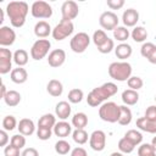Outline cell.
I'll return each instance as SVG.
<instances>
[{"label":"cell","instance_id":"obj_2","mask_svg":"<svg viewBox=\"0 0 156 156\" xmlns=\"http://www.w3.org/2000/svg\"><path fill=\"white\" fill-rule=\"evenodd\" d=\"M28 11L29 6L24 1H11L6 6V13L15 28H21L24 24Z\"/></svg>","mask_w":156,"mask_h":156},{"label":"cell","instance_id":"obj_34","mask_svg":"<svg viewBox=\"0 0 156 156\" xmlns=\"http://www.w3.org/2000/svg\"><path fill=\"white\" fill-rule=\"evenodd\" d=\"M68 101L72 102V104H79L83 98H84V94H83V90L78 89V88H74V89H71L69 93H68Z\"/></svg>","mask_w":156,"mask_h":156},{"label":"cell","instance_id":"obj_22","mask_svg":"<svg viewBox=\"0 0 156 156\" xmlns=\"http://www.w3.org/2000/svg\"><path fill=\"white\" fill-rule=\"evenodd\" d=\"M132 46L128 44V43H121V44H118L116 48H115V54H116V56H117V58H119V60H126V58H128V57H130V55H132Z\"/></svg>","mask_w":156,"mask_h":156},{"label":"cell","instance_id":"obj_8","mask_svg":"<svg viewBox=\"0 0 156 156\" xmlns=\"http://www.w3.org/2000/svg\"><path fill=\"white\" fill-rule=\"evenodd\" d=\"M30 13L35 18H50L52 16V7L46 1H34L30 7Z\"/></svg>","mask_w":156,"mask_h":156},{"label":"cell","instance_id":"obj_30","mask_svg":"<svg viewBox=\"0 0 156 156\" xmlns=\"http://www.w3.org/2000/svg\"><path fill=\"white\" fill-rule=\"evenodd\" d=\"M13 62L18 67H23L28 63V52L23 49H18L13 52Z\"/></svg>","mask_w":156,"mask_h":156},{"label":"cell","instance_id":"obj_3","mask_svg":"<svg viewBox=\"0 0 156 156\" xmlns=\"http://www.w3.org/2000/svg\"><path fill=\"white\" fill-rule=\"evenodd\" d=\"M108 74L117 82H126L132 77V66L126 61L112 62L108 66Z\"/></svg>","mask_w":156,"mask_h":156},{"label":"cell","instance_id":"obj_7","mask_svg":"<svg viewBox=\"0 0 156 156\" xmlns=\"http://www.w3.org/2000/svg\"><path fill=\"white\" fill-rule=\"evenodd\" d=\"M50 48H51V43L48 39H38L37 41H34V44L30 48L32 58L35 60V61H39V60L44 58L49 54Z\"/></svg>","mask_w":156,"mask_h":156},{"label":"cell","instance_id":"obj_36","mask_svg":"<svg viewBox=\"0 0 156 156\" xmlns=\"http://www.w3.org/2000/svg\"><path fill=\"white\" fill-rule=\"evenodd\" d=\"M107 39H108V37H107V34L105 33V30H102V29H98V30H95L94 34H93V41H94V44L96 45V48L101 46Z\"/></svg>","mask_w":156,"mask_h":156},{"label":"cell","instance_id":"obj_54","mask_svg":"<svg viewBox=\"0 0 156 156\" xmlns=\"http://www.w3.org/2000/svg\"><path fill=\"white\" fill-rule=\"evenodd\" d=\"M2 21H4V12H2V10L0 9V23H2Z\"/></svg>","mask_w":156,"mask_h":156},{"label":"cell","instance_id":"obj_47","mask_svg":"<svg viewBox=\"0 0 156 156\" xmlns=\"http://www.w3.org/2000/svg\"><path fill=\"white\" fill-rule=\"evenodd\" d=\"M106 4L111 10H119L124 5V0H107Z\"/></svg>","mask_w":156,"mask_h":156},{"label":"cell","instance_id":"obj_16","mask_svg":"<svg viewBox=\"0 0 156 156\" xmlns=\"http://www.w3.org/2000/svg\"><path fill=\"white\" fill-rule=\"evenodd\" d=\"M17 129H18L20 134H22L24 136H29V135H32L34 133L35 126H34V122L32 119H29V118H22L18 122Z\"/></svg>","mask_w":156,"mask_h":156},{"label":"cell","instance_id":"obj_5","mask_svg":"<svg viewBox=\"0 0 156 156\" xmlns=\"http://www.w3.org/2000/svg\"><path fill=\"white\" fill-rule=\"evenodd\" d=\"M74 30V26L72 23V21H67V20H61L58 24L55 26V28L52 29V38L57 41H61L63 39H66L67 37H69Z\"/></svg>","mask_w":156,"mask_h":156},{"label":"cell","instance_id":"obj_51","mask_svg":"<svg viewBox=\"0 0 156 156\" xmlns=\"http://www.w3.org/2000/svg\"><path fill=\"white\" fill-rule=\"evenodd\" d=\"M150 63H154V65H156V48L152 50V52L149 55V57L146 58Z\"/></svg>","mask_w":156,"mask_h":156},{"label":"cell","instance_id":"obj_4","mask_svg":"<svg viewBox=\"0 0 156 156\" xmlns=\"http://www.w3.org/2000/svg\"><path fill=\"white\" fill-rule=\"evenodd\" d=\"M119 106L113 101H106L99 107V117L108 123H116L119 119Z\"/></svg>","mask_w":156,"mask_h":156},{"label":"cell","instance_id":"obj_1","mask_svg":"<svg viewBox=\"0 0 156 156\" xmlns=\"http://www.w3.org/2000/svg\"><path fill=\"white\" fill-rule=\"evenodd\" d=\"M118 88L115 83L112 82H107V83H104L100 87H96L94 88L89 94H88V98H87V102L89 106L91 107H98V106H101L104 101H106L108 98L113 96L116 93H117Z\"/></svg>","mask_w":156,"mask_h":156},{"label":"cell","instance_id":"obj_33","mask_svg":"<svg viewBox=\"0 0 156 156\" xmlns=\"http://www.w3.org/2000/svg\"><path fill=\"white\" fill-rule=\"evenodd\" d=\"M88 138H89V135H88V133H87L84 129H76V130H73V133H72V139H73V141L77 143V144H79V145L85 144V143L88 141Z\"/></svg>","mask_w":156,"mask_h":156},{"label":"cell","instance_id":"obj_17","mask_svg":"<svg viewBox=\"0 0 156 156\" xmlns=\"http://www.w3.org/2000/svg\"><path fill=\"white\" fill-rule=\"evenodd\" d=\"M51 33H52V29H51L50 24L46 21H39L38 23H35V26H34L35 37H38L40 39H44V38L49 37Z\"/></svg>","mask_w":156,"mask_h":156},{"label":"cell","instance_id":"obj_41","mask_svg":"<svg viewBox=\"0 0 156 156\" xmlns=\"http://www.w3.org/2000/svg\"><path fill=\"white\" fill-rule=\"evenodd\" d=\"M10 144L21 150V149L26 145V138H24V135H22V134H15V135H12Z\"/></svg>","mask_w":156,"mask_h":156},{"label":"cell","instance_id":"obj_39","mask_svg":"<svg viewBox=\"0 0 156 156\" xmlns=\"http://www.w3.org/2000/svg\"><path fill=\"white\" fill-rule=\"evenodd\" d=\"M18 123L16 121V118L12 116V115H9V116H5L4 119H2V128L5 130H13L15 128H17Z\"/></svg>","mask_w":156,"mask_h":156},{"label":"cell","instance_id":"obj_29","mask_svg":"<svg viewBox=\"0 0 156 156\" xmlns=\"http://www.w3.org/2000/svg\"><path fill=\"white\" fill-rule=\"evenodd\" d=\"M130 35H132V39H133L134 41H136V43H143V41H145L146 38H147V30H146L144 27H141V26H136V27H134V29L132 30Z\"/></svg>","mask_w":156,"mask_h":156},{"label":"cell","instance_id":"obj_18","mask_svg":"<svg viewBox=\"0 0 156 156\" xmlns=\"http://www.w3.org/2000/svg\"><path fill=\"white\" fill-rule=\"evenodd\" d=\"M72 133V126L66 122V121H61V122H57L54 127V134L58 138H66L68 136L69 134Z\"/></svg>","mask_w":156,"mask_h":156},{"label":"cell","instance_id":"obj_12","mask_svg":"<svg viewBox=\"0 0 156 156\" xmlns=\"http://www.w3.org/2000/svg\"><path fill=\"white\" fill-rule=\"evenodd\" d=\"M12 58L13 55L12 52L6 49V48H1L0 49V73L1 74H6L10 71H12Z\"/></svg>","mask_w":156,"mask_h":156},{"label":"cell","instance_id":"obj_24","mask_svg":"<svg viewBox=\"0 0 156 156\" xmlns=\"http://www.w3.org/2000/svg\"><path fill=\"white\" fill-rule=\"evenodd\" d=\"M46 91H48L51 96L57 98V96H60V95L62 94V91H63V85H62V83H61L60 80H57V79H51V80H49V83H48V85H46Z\"/></svg>","mask_w":156,"mask_h":156},{"label":"cell","instance_id":"obj_49","mask_svg":"<svg viewBox=\"0 0 156 156\" xmlns=\"http://www.w3.org/2000/svg\"><path fill=\"white\" fill-rule=\"evenodd\" d=\"M71 156H87V151L83 147L77 146L71 151Z\"/></svg>","mask_w":156,"mask_h":156},{"label":"cell","instance_id":"obj_6","mask_svg":"<svg viewBox=\"0 0 156 156\" xmlns=\"http://www.w3.org/2000/svg\"><path fill=\"white\" fill-rule=\"evenodd\" d=\"M90 44V37L85 32H79L73 35V38L69 41V46L73 52L76 54H82L84 52Z\"/></svg>","mask_w":156,"mask_h":156},{"label":"cell","instance_id":"obj_40","mask_svg":"<svg viewBox=\"0 0 156 156\" xmlns=\"http://www.w3.org/2000/svg\"><path fill=\"white\" fill-rule=\"evenodd\" d=\"M138 156H156V151L151 144H141L138 147Z\"/></svg>","mask_w":156,"mask_h":156},{"label":"cell","instance_id":"obj_11","mask_svg":"<svg viewBox=\"0 0 156 156\" xmlns=\"http://www.w3.org/2000/svg\"><path fill=\"white\" fill-rule=\"evenodd\" d=\"M78 13H79V7H78L77 2H74L72 0H67L62 4V6H61L62 20L72 21L78 16Z\"/></svg>","mask_w":156,"mask_h":156},{"label":"cell","instance_id":"obj_52","mask_svg":"<svg viewBox=\"0 0 156 156\" xmlns=\"http://www.w3.org/2000/svg\"><path fill=\"white\" fill-rule=\"evenodd\" d=\"M6 93H7V90H6V87H5V84L2 83L1 84V98L4 99V96L6 95Z\"/></svg>","mask_w":156,"mask_h":156},{"label":"cell","instance_id":"obj_31","mask_svg":"<svg viewBox=\"0 0 156 156\" xmlns=\"http://www.w3.org/2000/svg\"><path fill=\"white\" fill-rule=\"evenodd\" d=\"M124 138L128 139V140H129L132 144H134L135 146L139 145V144H141V141H143V134H141L139 130H136V129H129V130L124 134Z\"/></svg>","mask_w":156,"mask_h":156},{"label":"cell","instance_id":"obj_56","mask_svg":"<svg viewBox=\"0 0 156 156\" xmlns=\"http://www.w3.org/2000/svg\"><path fill=\"white\" fill-rule=\"evenodd\" d=\"M155 101H156V95H155Z\"/></svg>","mask_w":156,"mask_h":156},{"label":"cell","instance_id":"obj_44","mask_svg":"<svg viewBox=\"0 0 156 156\" xmlns=\"http://www.w3.org/2000/svg\"><path fill=\"white\" fill-rule=\"evenodd\" d=\"M51 135H52V130L51 129L38 127V129H37V136H38V139H40V140H48V139L51 138Z\"/></svg>","mask_w":156,"mask_h":156},{"label":"cell","instance_id":"obj_26","mask_svg":"<svg viewBox=\"0 0 156 156\" xmlns=\"http://www.w3.org/2000/svg\"><path fill=\"white\" fill-rule=\"evenodd\" d=\"M55 124H56V117L52 113H45L38 121V127H41V128L51 129L55 127Z\"/></svg>","mask_w":156,"mask_h":156},{"label":"cell","instance_id":"obj_23","mask_svg":"<svg viewBox=\"0 0 156 156\" xmlns=\"http://www.w3.org/2000/svg\"><path fill=\"white\" fill-rule=\"evenodd\" d=\"M122 101H123V104L126 105V106H133V105H135L136 102H138V100H139V94H138V91H135V90H132V89H127V90H124L123 93H122Z\"/></svg>","mask_w":156,"mask_h":156},{"label":"cell","instance_id":"obj_43","mask_svg":"<svg viewBox=\"0 0 156 156\" xmlns=\"http://www.w3.org/2000/svg\"><path fill=\"white\" fill-rule=\"evenodd\" d=\"M113 49H115V43H113V40L110 39V38H108L101 46L98 48L99 52H101V54H108V52H111Z\"/></svg>","mask_w":156,"mask_h":156},{"label":"cell","instance_id":"obj_14","mask_svg":"<svg viewBox=\"0 0 156 156\" xmlns=\"http://www.w3.org/2000/svg\"><path fill=\"white\" fill-rule=\"evenodd\" d=\"M16 40V33L12 28L7 27V26H2L0 28V45L2 48L5 46H10L15 43Z\"/></svg>","mask_w":156,"mask_h":156},{"label":"cell","instance_id":"obj_27","mask_svg":"<svg viewBox=\"0 0 156 156\" xmlns=\"http://www.w3.org/2000/svg\"><path fill=\"white\" fill-rule=\"evenodd\" d=\"M88 124V116L84 112H77L72 117V126L76 127V129H84Z\"/></svg>","mask_w":156,"mask_h":156},{"label":"cell","instance_id":"obj_35","mask_svg":"<svg viewBox=\"0 0 156 156\" xmlns=\"http://www.w3.org/2000/svg\"><path fill=\"white\" fill-rule=\"evenodd\" d=\"M55 151H56L58 155H67V154L71 151V145H69V143L66 141L65 139L57 140L56 144H55Z\"/></svg>","mask_w":156,"mask_h":156},{"label":"cell","instance_id":"obj_25","mask_svg":"<svg viewBox=\"0 0 156 156\" xmlns=\"http://www.w3.org/2000/svg\"><path fill=\"white\" fill-rule=\"evenodd\" d=\"M4 101L7 106L15 107L21 102V94L16 90H7L6 95L4 96Z\"/></svg>","mask_w":156,"mask_h":156},{"label":"cell","instance_id":"obj_48","mask_svg":"<svg viewBox=\"0 0 156 156\" xmlns=\"http://www.w3.org/2000/svg\"><path fill=\"white\" fill-rule=\"evenodd\" d=\"M21 156H39V152L34 147H27V149H24L22 151Z\"/></svg>","mask_w":156,"mask_h":156},{"label":"cell","instance_id":"obj_42","mask_svg":"<svg viewBox=\"0 0 156 156\" xmlns=\"http://www.w3.org/2000/svg\"><path fill=\"white\" fill-rule=\"evenodd\" d=\"M155 48H156V45H155L154 43H150V41L144 43V44L141 45V48H140V54H141V56L145 57V58H147L149 55L152 52V50H154Z\"/></svg>","mask_w":156,"mask_h":156},{"label":"cell","instance_id":"obj_45","mask_svg":"<svg viewBox=\"0 0 156 156\" xmlns=\"http://www.w3.org/2000/svg\"><path fill=\"white\" fill-rule=\"evenodd\" d=\"M4 155L5 156H21V154H20V149H17V147H15L13 145H9V146H6L5 147V150H4Z\"/></svg>","mask_w":156,"mask_h":156},{"label":"cell","instance_id":"obj_32","mask_svg":"<svg viewBox=\"0 0 156 156\" xmlns=\"http://www.w3.org/2000/svg\"><path fill=\"white\" fill-rule=\"evenodd\" d=\"M129 35H130V33L127 29V27H124V26H118L117 28L113 29V38L118 41H122V43L126 41L129 38Z\"/></svg>","mask_w":156,"mask_h":156},{"label":"cell","instance_id":"obj_19","mask_svg":"<svg viewBox=\"0 0 156 156\" xmlns=\"http://www.w3.org/2000/svg\"><path fill=\"white\" fill-rule=\"evenodd\" d=\"M136 127L140 130H144L146 133L156 134V121L146 119L145 117H140L136 119Z\"/></svg>","mask_w":156,"mask_h":156},{"label":"cell","instance_id":"obj_10","mask_svg":"<svg viewBox=\"0 0 156 156\" xmlns=\"http://www.w3.org/2000/svg\"><path fill=\"white\" fill-rule=\"evenodd\" d=\"M89 145L94 151H102L106 146V134L102 130H94L89 136Z\"/></svg>","mask_w":156,"mask_h":156},{"label":"cell","instance_id":"obj_13","mask_svg":"<svg viewBox=\"0 0 156 156\" xmlns=\"http://www.w3.org/2000/svg\"><path fill=\"white\" fill-rule=\"evenodd\" d=\"M65 61H66V52L62 49H55L48 56V63H49V66H51L54 68L62 66L65 63Z\"/></svg>","mask_w":156,"mask_h":156},{"label":"cell","instance_id":"obj_46","mask_svg":"<svg viewBox=\"0 0 156 156\" xmlns=\"http://www.w3.org/2000/svg\"><path fill=\"white\" fill-rule=\"evenodd\" d=\"M146 119H150V121H156V106L155 105H151L146 108L145 111V116H144Z\"/></svg>","mask_w":156,"mask_h":156},{"label":"cell","instance_id":"obj_55","mask_svg":"<svg viewBox=\"0 0 156 156\" xmlns=\"http://www.w3.org/2000/svg\"><path fill=\"white\" fill-rule=\"evenodd\" d=\"M110 156H124L122 152H112Z\"/></svg>","mask_w":156,"mask_h":156},{"label":"cell","instance_id":"obj_37","mask_svg":"<svg viewBox=\"0 0 156 156\" xmlns=\"http://www.w3.org/2000/svg\"><path fill=\"white\" fill-rule=\"evenodd\" d=\"M134 147H135V145L134 144H132L128 139H126L124 136L122 138V139H119V141H118V149H119V151L122 152V154H130L133 150H134Z\"/></svg>","mask_w":156,"mask_h":156},{"label":"cell","instance_id":"obj_15","mask_svg":"<svg viewBox=\"0 0 156 156\" xmlns=\"http://www.w3.org/2000/svg\"><path fill=\"white\" fill-rule=\"evenodd\" d=\"M122 21L126 27H134L139 21V12L134 9H127L122 15Z\"/></svg>","mask_w":156,"mask_h":156},{"label":"cell","instance_id":"obj_53","mask_svg":"<svg viewBox=\"0 0 156 156\" xmlns=\"http://www.w3.org/2000/svg\"><path fill=\"white\" fill-rule=\"evenodd\" d=\"M151 145H152V147H154L155 151H156V136L152 138V140H151Z\"/></svg>","mask_w":156,"mask_h":156},{"label":"cell","instance_id":"obj_20","mask_svg":"<svg viewBox=\"0 0 156 156\" xmlns=\"http://www.w3.org/2000/svg\"><path fill=\"white\" fill-rule=\"evenodd\" d=\"M10 78L16 84H23L28 79V73L23 67H17V68H13L11 71Z\"/></svg>","mask_w":156,"mask_h":156},{"label":"cell","instance_id":"obj_50","mask_svg":"<svg viewBox=\"0 0 156 156\" xmlns=\"http://www.w3.org/2000/svg\"><path fill=\"white\" fill-rule=\"evenodd\" d=\"M7 141H9V135H7L6 130L5 129L0 130V146H6Z\"/></svg>","mask_w":156,"mask_h":156},{"label":"cell","instance_id":"obj_28","mask_svg":"<svg viewBox=\"0 0 156 156\" xmlns=\"http://www.w3.org/2000/svg\"><path fill=\"white\" fill-rule=\"evenodd\" d=\"M119 119H118V123L121 126H128L130 122H132V111L129 107H127L126 105H122L119 106Z\"/></svg>","mask_w":156,"mask_h":156},{"label":"cell","instance_id":"obj_9","mask_svg":"<svg viewBox=\"0 0 156 156\" xmlns=\"http://www.w3.org/2000/svg\"><path fill=\"white\" fill-rule=\"evenodd\" d=\"M100 26L106 30H113L118 27V16L112 11H105L99 17Z\"/></svg>","mask_w":156,"mask_h":156},{"label":"cell","instance_id":"obj_21","mask_svg":"<svg viewBox=\"0 0 156 156\" xmlns=\"http://www.w3.org/2000/svg\"><path fill=\"white\" fill-rule=\"evenodd\" d=\"M55 113H56V116L60 119L65 121L71 115V105L67 101H60V102H57L56 106H55Z\"/></svg>","mask_w":156,"mask_h":156},{"label":"cell","instance_id":"obj_38","mask_svg":"<svg viewBox=\"0 0 156 156\" xmlns=\"http://www.w3.org/2000/svg\"><path fill=\"white\" fill-rule=\"evenodd\" d=\"M127 84H128V88H129V89L138 91L139 89L143 88L144 82H143V79H141L140 77H138V76H133V77H130V78L127 80Z\"/></svg>","mask_w":156,"mask_h":156}]
</instances>
